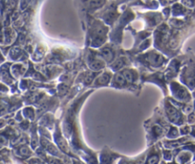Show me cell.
<instances>
[{
  "mask_svg": "<svg viewBox=\"0 0 195 164\" xmlns=\"http://www.w3.org/2000/svg\"><path fill=\"white\" fill-rule=\"evenodd\" d=\"M158 157L154 155V157H151L148 159V164H158Z\"/></svg>",
  "mask_w": 195,
  "mask_h": 164,
  "instance_id": "6da1fadb",
  "label": "cell"
}]
</instances>
